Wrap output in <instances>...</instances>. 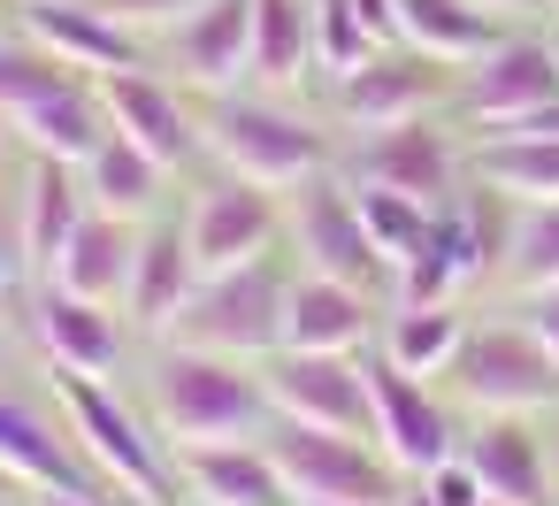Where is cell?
Segmentation results:
<instances>
[{
	"mask_svg": "<svg viewBox=\"0 0 559 506\" xmlns=\"http://www.w3.org/2000/svg\"><path fill=\"white\" fill-rule=\"evenodd\" d=\"M139 414L154 422V437L177 445H223V437H261L276 422L261 361H230V353H200V345H169L154 338L146 368H139Z\"/></svg>",
	"mask_w": 559,
	"mask_h": 506,
	"instance_id": "6da1fadb",
	"label": "cell"
},
{
	"mask_svg": "<svg viewBox=\"0 0 559 506\" xmlns=\"http://www.w3.org/2000/svg\"><path fill=\"white\" fill-rule=\"evenodd\" d=\"M200 154L223 177H246L269 192H292V185L337 169V146L314 116H299L284 93H246V85L200 101Z\"/></svg>",
	"mask_w": 559,
	"mask_h": 506,
	"instance_id": "7a4b0ae2",
	"label": "cell"
},
{
	"mask_svg": "<svg viewBox=\"0 0 559 506\" xmlns=\"http://www.w3.org/2000/svg\"><path fill=\"white\" fill-rule=\"evenodd\" d=\"M55 407L85 452V468L131 498V506H154V498H177V468H169V445L154 437V422L139 414V399L116 391V376H70L55 368Z\"/></svg>",
	"mask_w": 559,
	"mask_h": 506,
	"instance_id": "3957f363",
	"label": "cell"
},
{
	"mask_svg": "<svg viewBox=\"0 0 559 506\" xmlns=\"http://www.w3.org/2000/svg\"><path fill=\"white\" fill-rule=\"evenodd\" d=\"M284 292H292V269L276 254H261L246 269H215V276H200V292L177 307V322L162 338L230 353V361H269L284 345Z\"/></svg>",
	"mask_w": 559,
	"mask_h": 506,
	"instance_id": "277c9868",
	"label": "cell"
},
{
	"mask_svg": "<svg viewBox=\"0 0 559 506\" xmlns=\"http://www.w3.org/2000/svg\"><path fill=\"white\" fill-rule=\"evenodd\" d=\"M284 238H292L299 269H314V276H337V284H360V292H391V261H383V246L368 238V223H360V200H353V185H345L337 169H322V177L292 185Z\"/></svg>",
	"mask_w": 559,
	"mask_h": 506,
	"instance_id": "5b68a950",
	"label": "cell"
},
{
	"mask_svg": "<svg viewBox=\"0 0 559 506\" xmlns=\"http://www.w3.org/2000/svg\"><path fill=\"white\" fill-rule=\"evenodd\" d=\"M269 460L284 468L292 498H360V506H391L406 491V475L376 452V437H345V429H314V422H269L261 429Z\"/></svg>",
	"mask_w": 559,
	"mask_h": 506,
	"instance_id": "8992f818",
	"label": "cell"
},
{
	"mask_svg": "<svg viewBox=\"0 0 559 506\" xmlns=\"http://www.w3.org/2000/svg\"><path fill=\"white\" fill-rule=\"evenodd\" d=\"M444 376L475 414H544V407H559V361L544 353V338L528 322L467 330V345Z\"/></svg>",
	"mask_w": 559,
	"mask_h": 506,
	"instance_id": "52a82bcc",
	"label": "cell"
},
{
	"mask_svg": "<svg viewBox=\"0 0 559 506\" xmlns=\"http://www.w3.org/2000/svg\"><path fill=\"white\" fill-rule=\"evenodd\" d=\"M24 330L39 345L47 368H70V376H131V315L123 307H100L55 276H39L24 292Z\"/></svg>",
	"mask_w": 559,
	"mask_h": 506,
	"instance_id": "ba28073f",
	"label": "cell"
},
{
	"mask_svg": "<svg viewBox=\"0 0 559 506\" xmlns=\"http://www.w3.org/2000/svg\"><path fill=\"white\" fill-rule=\"evenodd\" d=\"M261 384H269V407L284 422H314V429H345V437L376 429L368 353H299V345H276L261 361Z\"/></svg>",
	"mask_w": 559,
	"mask_h": 506,
	"instance_id": "9c48e42d",
	"label": "cell"
},
{
	"mask_svg": "<svg viewBox=\"0 0 559 506\" xmlns=\"http://www.w3.org/2000/svg\"><path fill=\"white\" fill-rule=\"evenodd\" d=\"M185 238H192V261L200 276L215 269H246L261 254L284 246V200L269 185H246V177H207L192 200H185Z\"/></svg>",
	"mask_w": 559,
	"mask_h": 506,
	"instance_id": "30bf717a",
	"label": "cell"
},
{
	"mask_svg": "<svg viewBox=\"0 0 559 506\" xmlns=\"http://www.w3.org/2000/svg\"><path fill=\"white\" fill-rule=\"evenodd\" d=\"M337 177L345 185H391V192H414L421 208H444L467 177L452 131H437L429 116L414 123H391V131H360L345 154H337Z\"/></svg>",
	"mask_w": 559,
	"mask_h": 506,
	"instance_id": "8fae6325",
	"label": "cell"
},
{
	"mask_svg": "<svg viewBox=\"0 0 559 506\" xmlns=\"http://www.w3.org/2000/svg\"><path fill=\"white\" fill-rule=\"evenodd\" d=\"M444 85H452V62H437V55H421V47L399 39V47H376L360 70L330 78V101H337L345 131H391V123L429 116L444 101Z\"/></svg>",
	"mask_w": 559,
	"mask_h": 506,
	"instance_id": "7c38bea8",
	"label": "cell"
},
{
	"mask_svg": "<svg viewBox=\"0 0 559 506\" xmlns=\"http://www.w3.org/2000/svg\"><path fill=\"white\" fill-rule=\"evenodd\" d=\"M368 399H376V429H368V437H376V452H383L406 483L460 452V429H452V414L437 407L429 376H414V368L383 361L376 345H368Z\"/></svg>",
	"mask_w": 559,
	"mask_h": 506,
	"instance_id": "4fadbf2b",
	"label": "cell"
},
{
	"mask_svg": "<svg viewBox=\"0 0 559 506\" xmlns=\"http://www.w3.org/2000/svg\"><path fill=\"white\" fill-rule=\"evenodd\" d=\"M93 93H100L108 123H116L123 139H139L154 162H169V169L207 162V154H200V93H185L177 78H154V62L108 70V78H93Z\"/></svg>",
	"mask_w": 559,
	"mask_h": 506,
	"instance_id": "5bb4252c",
	"label": "cell"
},
{
	"mask_svg": "<svg viewBox=\"0 0 559 506\" xmlns=\"http://www.w3.org/2000/svg\"><path fill=\"white\" fill-rule=\"evenodd\" d=\"M559 101V47L551 39H528V32H506L483 62H467V78H460V108H467V123H483V131H513V123H528L536 108H551Z\"/></svg>",
	"mask_w": 559,
	"mask_h": 506,
	"instance_id": "9a60e30c",
	"label": "cell"
},
{
	"mask_svg": "<svg viewBox=\"0 0 559 506\" xmlns=\"http://www.w3.org/2000/svg\"><path fill=\"white\" fill-rule=\"evenodd\" d=\"M154 47H162L154 70H169L185 93H200V101L238 93L253 78V0H200V9Z\"/></svg>",
	"mask_w": 559,
	"mask_h": 506,
	"instance_id": "2e32d148",
	"label": "cell"
},
{
	"mask_svg": "<svg viewBox=\"0 0 559 506\" xmlns=\"http://www.w3.org/2000/svg\"><path fill=\"white\" fill-rule=\"evenodd\" d=\"M16 32H32L55 62L85 70V78H108V70H139L154 47L116 24L100 0H16Z\"/></svg>",
	"mask_w": 559,
	"mask_h": 506,
	"instance_id": "e0dca14e",
	"label": "cell"
},
{
	"mask_svg": "<svg viewBox=\"0 0 559 506\" xmlns=\"http://www.w3.org/2000/svg\"><path fill=\"white\" fill-rule=\"evenodd\" d=\"M0 475L24 483V491H108V483L85 468V452H78L70 422H62V407L47 414V407L16 399V391H0Z\"/></svg>",
	"mask_w": 559,
	"mask_h": 506,
	"instance_id": "ac0fdd59",
	"label": "cell"
},
{
	"mask_svg": "<svg viewBox=\"0 0 559 506\" xmlns=\"http://www.w3.org/2000/svg\"><path fill=\"white\" fill-rule=\"evenodd\" d=\"M185 506H292L284 468L269 460L261 437H223V445H177L169 452Z\"/></svg>",
	"mask_w": 559,
	"mask_h": 506,
	"instance_id": "d6986e66",
	"label": "cell"
},
{
	"mask_svg": "<svg viewBox=\"0 0 559 506\" xmlns=\"http://www.w3.org/2000/svg\"><path fill=\"white\" fill-rule=\"evenodd\" d=\"M16 208H24V254H32V284H39V276H55L62 246H70V238H78V223L93 215L85 169H78V162H62V154H24Z\"/></svg>",
	"mask_w": 559,
	"mask_h": 506,
	"instance_id": "ffe728a7",
	"label": "cell"
},
{
	"mask_svg": "<svg viewBox=\"0 0 559 506\" xmlns=\"http://www.w3.org/2000/svg\"><path fill=\"white\" fill-rule=\"evenodd\" d=\"M284 345H299V353H368L376 345V292L314 276V269H292Z\"/></svg>",
	"mask_w": 559,
	"mask_h": 506,
	"instance_id": "44dd1931",
	"label": "cell"
},
{
	"mask_svg": "<svg viewBox=\"0 0 559 506\" xmlns=\"http://www.w3.org/2000/svg\"><path fill=\"white\" fill-rule=\"evenodd\" d=\"M200 292V261H192V238H185V215H154L139 223V269H131V292H123V315L139 338H162L177 322V307Z\"/></svg>",
	"mask_w": 559,
	"mask_h": 506,
	"instance_id": "7402d4cb",
	"label": "cell"
},
{
	"mask_svg": "<svg viewBox=\"0 0 559 506\" xmlns=\"http://www.w3.org/2000/svg\"><path fill=\"white\" fill-rule=\"evenodd\" d=\"M467 468L483 475L490 498H513V506H551V445L528 429V414H483L467 437H460Z\"/></svg>",
	"mask_w": 559,
	"mask_h": 506,
	"instance_id": "603a6c76",
	"label": "cell"
},
{
	"mask_svg": "<svg viewBox=\"0 0 559 506\" xmlns=\"http://www.w3.org/2000/svg\"><path fill=\"white\" fill-rule=\"evenodd\" d=\"M131 269H139V223H123V215L93 208V215L78 223V238L62 246L55 284H70V292H85V299H100V307H123Z\"/></svg>",
	"mask_w": 559,
	"mask_h": 506,
	"instance_id": "cb8c5ba5",
	"label": "cell"
},
{
	"mask_svg": "<svg viewBox=\"0 0 559 506\" xmlns=\"http://www.w3.org/2000/svg\"><path fill=\"white\" fill-rule=\"evenodd\" d=\"M399 39L452 62V70H467L506 39V16L483 9V0H399Z\"/></svg>",
	"mask_w": 559,
	"mask_h": 506,
	"instance_id": "d4e9b609",
	"label": "cell"
},
{
	"mask_svg": "<svg viewBox=\"0 0 559 506\" xmlns=\"http://www.w3.org/2000/svg\"><path fill=\"white\" fill-rule=\"evenodd\" d=\"M85 169V192H93V208H108V215H123V223H154L162 215V177H169V162H154L139 139H123L116 123H108V139L78 162Z\"/></svg>",
	"mask_w": 559,
	"mask_h": 506,
	"instance_id": "484cf974",
	"label": "cell"
},
{
	"mask_svg": "<svg viewBox=\"0 0 559 506\" xmlns=\"http://www.w3.org/2000/svg\"><path fill=\"white\" fill-rule=\"evenodd\" d=\"M467 177L498 185L513 208L559 200V139H536V131H483V146L467 154Z\"/></svg>",
	"mask_w": 559,
	"mask_h": 506,
	"instance_id": "4316f807",
	"label": "cell"
},
{
	"mask_svg": "<svg viewBox=\"0 0 559 506\" xmlns=\"http://www.w3.org/2000/svg\"><path fill=\"white\" fill-rule=\"evenodd\" d=\"M314 78V0H253V85L292 93Z\"/></svg>",
	"mask_w": 559,
	"mask_h": 506,
	"instance_id": "83f0119b",
	"label": "cell"
},
{
	"mask_svg": "<svg viewBox=\"0 0 559 506\" xmlns=\"http://www.w3.org/2000/svg\"><path fill=\"white\" fill-rule=\"evenodd\" d=\"M70 85H85V70H70V62H55L32 32H0V123H24V116H39L47 101H62Z\"/></svg>",
	"mask_w": 559,
	"mask_h": 506,
	"instance_id": "f1b7e54d",
	"label": "cell"
},
{
	"mask_svg": "<svg viewBox=\"0 0 559 506\" xmlns=\"http://www.w3.org/2000/svg\"><path fill=\"white\" fill-rule=\"evenodd\" d=\"M460 345H467V322H460L452 299L444 307H391L383 330H376V353L399 361V368H414V376H444L460 361Z\"/></svg>",
	"mask_w": 559,
	"mask_h": 506,
	"instance_id": "f546056e",
	"label": "cell"
},
{
	"mask_svg": "<svg viewBox=\"0 0 559 506\" xmlns=\"http://www.w3.org/2000/svg\"><path fill=\"white\" fill-rule=\"evenodd\" d=\"M16 139H24V154H62V162H85V154L108 139V108H100L93 78H85V85H70L62 101H47L39 116H24V123H16Z\"/></svg>",
	"mask_w": 559,
	"mask_h": 506,
	"instance_id": "4dcf8cb0",
	"label": "cell"
},
{
	"mask_svg": "<svg viewBox=\"0 0 559 506\" xmlns=\"http://www.w3.org/2000/svg\"><path fill=\"white\" fill-rule=\"evenodd\" d=\"M506 284L513 292H544L559 284V200L513 208V246H506Z\"/></svg>",
	"mask_w": 559,
	"mask_h": 506,
	"instance_id": "1f68e13d",
	"label": "cell"
},
{
	"mask_svg": "<svg viewBox=\"0 0 559 506\" xmlns=\"http://www.w3.org/2000/svg\"><path fill=\"white\" fill-rule=\"evenodd\" d=\"M353 200H360V223H368V238L383 246L391 269H399V261L429 238V223H437V208H421L414 192H391V185H353Z\"/></svg>",
	"mask_w": 559,
	"mask_h": 506,
	"instance_id": "d6a6232c",
	"label": "cell"
},
{
	"mask_svg": "<svg viewBox=\"0 0 559 506\" xmlns=\"http://www.w3.org/2000/svg\"><path fill=\"white\" fill-rule=\"evenodd\" d=\"M376 47H383V39L360 24V9H353V0H314V70H322V78L360 70Z\"/></svg>",
	"mask_w": 559,
	"mask_h": 506,
	"instance_id": "836d02e7",
	"label": "cell"
},
{
	"mask_svg": "<svg viewBox=\"0 0 559 506\" xmlns=\"http://www.w3.org/2000/svg\"><path fill=\"white\" fill-rule=\"evenodd\" d=\"M32 284V254H24V208H16V185H0V307L24 299Z\"/></svg>",
	"mask_w": 559,
	"mask_h": 506,
	"instance_id": "e575fe53",
	"label": "cell"
},
{
	"mask_svg": "<svg viewBox=\"0 0 559 506\" xmlns=\"http://www.w3.org/2000/svg\"><path fill=\"white\" fill-rule=\"evenodd\" d=\"M100 9H108L116 24H131V32L154 47V39H169V32H177V24L200 9V0H100Z\"/></svg>",
	"mask_w": 559,
	"mask_h": 506,
	"instance_id": "d590c367",
	"label": "cell"
},
{
	"mask_svg": "<svg viewBox=\"0 0 559 506\" xmlns=\"http://www.w3.org/2000/svg\"><path fill=\"white\" fill-rule=\"evenodd\" d=\"M414 483H421V491H429L437 506H483V498H490V491H483V475L467 468V452L437 460V468H429V475H414Z\"/></svg>",
	"mask_w": 559,
	"mask_h": 506,
	"instance_id": "8d00e7d4",
	"label": "cell"
},
{
	"mask_svg": "<svg viewBox=\"0 0 559 506\" xmlns=\"http://www.w3.org/2000/svg\"><path fill=\"white\" fill-rule=\"evenodd\" d=\"M521 299H528V307H521V322H528V330L544 338V353L559 361V284H544V292H521Z\"/></svg>",
	"mask_w": 559,
	"mask_h": 506,
	"instance_id": "74e56055",
	"label": "cell"
},
{
	"mask_svg": "<svg viewBox=\"0 0 559 506\" xmlns=\"http://www.w3.org/2000/svg\"><path fill=\"white\" fill-rule=\"evenodd\" d=\"M353 9H360V24H368L383 47H399V0H353Z\"/></svg>",
	"mask_w": 559,
	"mask_h": 506,
	"instance_id": "f35d334b",
	"label": "cell"
},
{
	"mask_svg": "<svg viewBox=\"0 0 559 506\" xmlns=\"http://www.w3.org/2000/svg\"><path fill=\"white\" fill-rule=\"evenodd\" d=\"M32 506H131L116 491H32Z\"/></svg>",
	"mask_w": 559,
	"mask_h": 506,
	"instance_id": "ab89813d",
	"label": "cell"
},
{
	"mask_svg": "<svg viewBox=\"0 0 559 506\" xmlns=\"http://www.w3.org/2000/svg\"><path fill=\"white\" fill-rule=\"evenodd\" d=\"M513 131H536V139H559V101H551V108H536V116H528V123H513Z\"/></svg>",
	"mask_w": 559,
	"mask_h": 506,
	"instance_id": "60d3db41",
	"label": "cell"
},
{
	"mask_svg": "<svg viewBox=\"0 0 559 506\" xmlns=\"http://www.w3.org/2000/svg\"><path fill=\"white\" fill-rule=\"evenodd\" d=\"M391 506H437V498H429V491H421V483H406V491H399V498H391Z\"/></svg>",
	"mask_w": 559,
	"mask_h": 506,
	"instance_id": "b9f144b4",
	"label": "cell"
},
{
	"mask_svg": "<svg viewBox=\"0 0 559 506\" xmlns=\"http://www.w3.org/2000/svg\"><path fill=\"white\" fill-rule=\"evenodd\" d=\"M483 9H498V16H521V9H536V0H483Z\"/></svg>",
	"mask_w": 559,
	"mask_h": 506,
	"instance_id": "7bdbcfd3",
	"label": "cell"
},
{
	"mask_svg": "<svg viewBox=\"0 0 559 506\" xmlns=\"http://www.w3.org/2000/svg\"><path fill=\"white\" fill-rule=\"evenodd\" d=\"M292 506H360V498H292Z\"/></svg>",
	"mask_w": 559,
	"mask_h": 506,
	"instance_id": "ee69618b",
	"label": "cell"
},
{
	"mask_svg": "<svg viewBox=\"0 0 559 506\" xmlns=\"http://www.w3.org/2000/svg\"><path fill=\"white\" fill-rule=\"evenodd\" d=\"M16 491H24V483H9V475H0V506H16Z\"/></svg>",
	"mask_w": 559,
	"mask_h": 506,
	"instance_id": "f6af8a7d",
	"label": "cell"
},
{
	"mask_svg": "<svg viewBox=\"0 0 559 506\" xmlns=\"http://www.w3.org/2000/svg\"><path fill=\"white\" fill-rule=\"evenodd\" d=\"M551 483H559V437H551Z\"/></svg>",
	"mask_w": 559,
	"mask_h": 506,
	"instance_id": "bcb514c9",
	"label": "cell"
},
{
	"mask_svg": "<svg viewBox=\"0 0 559 506\" xmlns=\"http://www.w3.org/2000/svg\"><path fill=\"white\" fill-rule=\"evenodd\" d=\"M9 9H16V0H0V16H9ZM0 32H9V24H0Z\"/></svg>",
	"mask_w": 559,
	"mask_h": 506,
	"instance_id": "7dc6e473",
	"label": "cell"
},
{
	"mask_svg": "<svg viewBox=\"0 0 559 506\" xmlns=\"http://www.w3.org/2000/svg\"><path fill=\"white\" fill-rule=\"evenodd\" d=\"M536 9H551V16H559V0H536Z\"/></svg>",
	"mask_w": 559,
	"mask_h": 506,
	"instance_id": "c3c4849f",
	"label": "cell"
},
{
	"mask_svg": "<svg viewBox=\"0 0 559 506\" xmlns=\"http://www.w3.org/2000/svg\"><path fill=\"white\" fill-rule=\"evenodd\" d=\"M483 506H513V498H483Z\"/></svg>",
	"mask_w": 559,
	"mask_h": 506,
	"instance_id": "681fc988",
	"label": "cell"
},
{
	"mask_svg": "<svg viewBox=\"0 0 559 506\" xmlns=\"http://www.w3.org/2000/svg\"><path fill=\"white\" fill-rule=\"evenodd\" d=\"M154 506H169V498H154Z\"/></svg>",
	"mask_w": 559,
	"mask_h": 506,
	"instance_id": "f907efd6",
	"label": "cell"
},
{
	"mask_svg": "<svg viewBox=\"0 0 559 506\" xmlns=\"http://www.w3.org/2000/svg\"><path fill=\"white\" fill-rule=\"evenodd\" d=\"M551 47H559V39H551Z\"/></svg>",
	"mask_w": 559,
	"mask_h": 506,
	"instance_id": "816d5d0a",
	"label": "cell"
}]
</instances>
